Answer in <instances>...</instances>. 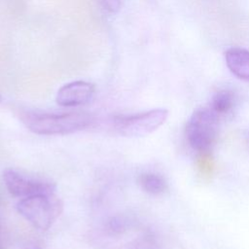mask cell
<instances>
[{"label":"cell","instance_id":"cell-17","mask_svg":"<svg viewBox=\"0 0 249 249\" xmlns=\"http://www.w3.org/2000/svg\"><path fill=\"white\" fill-rule=\"evenodd\" d=\"M0 101H1V96H0Z\"/></svg>","mask_w":249,"mask_h":249},{"label":"cell","instance_id":"cell-14","mask_svg":"<svg viewBox=\"0 0 249 249\" xmlns=\"http://www.w3.org/2000/svg\"><path fill=\"white\" fill-rule=\"evenodd\" d=\"M23 249H44V247L38 241H29L24 245Z\"/></svg>","mask_w":249,"mask_h":249},{"label":"cell","instance_id":"cell-11","mask_svg":"<svg viewBox=\"0 0 249 249\" xmlns=\"http://www.w3.org/2000/svg\"><path fill=\"white\" fill-rule=\"evenodd\" d=\"M197 168L203 176H210L214 170V160L210 152H200L198 153L196 160Z\"/></svg>","mask_w":249,"mask_h":249},{"label":"cell","instance_id":"cell-7","mask_svg":"<svg viewBox=\"0 0 249 249\" xmlns=\"http://www.w3.org/2000/svg\"><path fill=\"white\" fill-rule=\"evenodd\" d=\"M229 70L238 79L249 82V51L243 48H230L225 52Z\"/></svg>","mask_w":249,"mask_h":249},{"label":"cell","instance_id":"cell-13","mask_svg":"<svg viewBox=\"0 0 249 249\" xmlns=\"http://www.w3.org/2000/svg\"><path fill=\"white\" fill-rule=\"evenodd\" d=\"M0 249H8L6 244V238H5V231L3 225L0 221Z\"/></svg>","mask_w":249,"mask_h":249},{"label":"cell","instance_id":"cell-8","mask_svg":"<svg viewBox=\"0 0 249 249\" xmlns=\"http://www.w3.org/2000/svg\"><path fill=\"white\" fill-rule=\"evenodd\" d=\"M138 182L145 193L153 196L161 195L167 190L165 179L158 173L144 172L138 177Z\"/></svg>","mask_w":249,"mask_h":249},{"label":"cell","instance_id":"cell-1","mask_svg":"<svg viewBox=\"0 0 249 249\" xmlns=\"http://www.w3.org/2000/svg\"><path fill=\"white\" fill-rule=\"evenodd\" d=\"M25 126L39 135H63L81 131L94 123V117L87 112L46 113L25 111L20 114Z\"/></svg>","mask_w":249,"mask_h":249},{"label":"cell","instance_id":"cell-9","mask_svg":"<svg viewBox=\"0 0 249 249\" xmlns=\"http://www.w3.org/2000/svg\"><path fill=\"white\" fill-rule=\"evenodd\" d=\"M235 103V96L231 90L221 89L217 91L210 102V109L218 116L228 114L233 108Z\"/></svg>","mask_w":249,"mask_h":249},{"label":"cell","instance_id":"cell-3","mask_svg":"<svg viewBox=\"0 0 249 249\" xmlns=\"http://www.w3.org/2000/svg\"><path fill=\"white\" fill-rule=\"evenodd\" d=\"M219 117L210 108H199L189 118L186 138L196 152H210L218 137Z\"/></svg>","mask_w":249,"mask_h":249},{"label":"cell","instance_id":"cell-10","mask_svg":"<svg viewBox=\"0 0 249 249\" xmlns=\"http://www.w3.org/2000/svg\"><path fill=\"white\" fill-rule=\"evenodd\" d=\"M129 225L130 222L127 217L124 215H115L107 220L105 230L110 235H120L128 230Z\"/></svg>","mask_w":249,"mask_h":249},{"label":"cell","instance_id":"cell-5","mask_svg":"<svg viewBox=\"0 0 249 249\" xmlns=\"http://www.w3.org/2000/svg\"><path fill=\"white\" fill-rule=\"evenodd\" d=\"M3 180L8 192L19 198L39 194L55 193V186L53 183L31 178L10 168L4 170Z\"/></svg>","mask_w":249,"mask_h":249},{"label":"cell","instance_id":"cell-16","mask_svg":"<svg viewBox=\"0 0 249 249\" xmlns=\"http://www.w3.org/2000/svg\"><path fill=\"white\" fill-rule=\"evenodd\" d=\"M146 249H152V248H146Z\"/></svg>","mask_w":249,"mask_h":249},{"label":"cell","instance_id":"cell-15","mask_svg":"<svg viewBox=\"0 0 249 249\" xmlns=\"http://www.w3.org/2000/svg\"><path fill=\"white\" fill-rule=\"evenodd\" d=\"M4 204V197L2 196V194L0 193V206H2Z\"/></svg>","mask_w":249,"mask_h":249},{"label":"cell","instance_id":"cell-12","mask_svg":"<svg viewBox=\"0 0 249 249\" xmlns=\"http://www.w3.org/2000/svg\"><path fill=\"white\" fill-rule=\"evenodd\" d=\"M105 8L110 12H116L120 7V0H102Z\"/></svg>","mask_w":249,"mask_h":249},{"label":"cell","instance_id":"cell-4","mask_svg":"<svg viewBox=\"0 0 249 249\" xmlns=\"http://www.w3.org/2000/svg\"><path fill=\"white\" fill-rule=\"evenodd\" d=\"M168 111L163 108H157L145 112L117 115L112 118L114 130L124 137H142L157 130L164 124Z\"/></svg>","mask_w":249,"mask_h":249},{"label":"cell","instance_id":"cell-2","mask_svg":"<svg viewBox=\"0 0 249 249\" xmlns=\"http://www.w3.org/2000/svg\"><path fill=\"white\" fill-rule=\"evenodd\" d=\"M17 210L34 228L47 231L62 212V202L55 193L39 194L20 198Z\"/></svg>","mask_w":249,"mask_h":249},{"label":"cell","instance_id":"cell-6","mask_svg":"<svg viewBox=\"0 0 249 249\" xmlns=\"http://www.w3.org/2000/svg\"><path fill=\"white\" fill-rule=\"evenodd\" d=\"M95 92L93 84L87 81H73L63 85L56 92L55 101L62 107H77L89 103Z\"/></svg>","mask_w":249,"mask_h":249}]
</instances>
